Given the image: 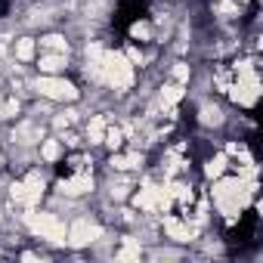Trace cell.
I'll list each match as a JSON object with an SVG mask.
<instances>
[{
	"mask_svg": "<svg viewBox=\"0 0 263 263\" xmlns=\"http://www.w3.org/2000/svg\"><path fill=\"white\" fill-rule=\"evenodd\" d=\"M90 74L96 81H105L115 90H127L134 84V65H130L121 53H102L99 59L90 62Z\"/></svg>",
	"mask_w": 263,
	"mask_h": 263,
	"instance_id": "obj_1",
	"label": "cell"
},
{
	"mask_svg": "<svg viewBox=\"0 0 263 263\" xmlns=\"http://www.w3.org/2000/svg\"><path fill=\"white\" fill-rule=\"evenodd\" d=\"M211 195H214L217 208L232 220L235 214H241V211L248 208V201H251V195H254V183H245L241 177H235V180H220V183L211 189Z\"/></svg>",
	"mask_w": 263,
	"mask_h": 263,
	"instance_id": "obj_2",
	"label": "cell"
},
{
	"mask_svg": "<svg viewBox=\"0 0 263 263\" xmlns=\"http://www.w3.org/2000/svg\"><path fill=\"white\" fill-rule=\"evenodd\" d=\"M25 223L31 226V232H34V235H41V238H47V241H56V245H62V241H65V223H62L56 214L31 211V214L25 217Z\"/></svg>",
	"mask_w": 263,
	"mask_h": 263,
	"instance_id": "obj_3",
	"label": "cell"
},
{
	"mask_svg": "<svg viewBox=\"0 0 263 263\" xmlns=\"http://www.w3.org/2000/svg\"><path fill=\"white\" fill-rule=\"evenodd\" d=\"M229 93H232V99H235L238 105H254L257 96H260V81H257L254 68L238 71V81H235V87H232Z\"/></svg>",
	"mask_w": 263,
	"mask_h": 263,
	"instance_id": "obj_4",
	"label": "cell"
},
{
	"mask_svg": "<svg viewBox=\"0 0 263 263\" xmlns=\"http://www.w3.org/2000/svg\"><path fill=\"white\" fill-rule=\"evenodd\" d=\"M102 235V229H99V223H93V220H74L71 223V229L65 232V241L71 245V248H84V245H90V241H96Z\"/></svg>",
	"mask_w": 263,
	"mask_h": 263,
	"instance_id": "obj_5",
	"label": "cell"
},
{
	"mask_svg": "<svg viewBox=\"0 0 263 263\" xmlns=\"http://www.w3.org/2000/svg\"><path fill=\"white\" fill-rule=\"evenodd\" d=\"M37 90L50 99H78V90L71 81H62V78H53V74H44L37 81Z\"/></svg>",
	"mask_w": 263,
	"mask_h": 263,
	"instance_id": "obj_6",
	"label": "cell"
},
{
	"mask_svg": "<svg viewBox=\"0 0 263 263\" xmlns=\"http://www.w3.org/2000/svg\"><path fill=\"white\" fill-rule=\"evenodd\" d=\"M171 201H174L171 192L161 189V186H146V189H140V195H137V208H143V211H167Z\"/></svg>",
	"mask_w": 263,
	"mask_h": 263,
	"instance_id": "obj_7",
	"label": "cell"
},
{
	"mask_svg": "<svg viewBox=\"0 0 263 263\" xmlns=\"http://www.w3.org/2000/svg\"><path fill=\"white\" fill-rule=\"evenodd\" d=\"M41 192H44V177L41 174H31L25 183H16L13 186V198L22 201V204H28V208H34L41 201Z\"/></svg>",
	"mask_w": 263,
	"mask_h": 263,
	"instance_id": "obj_8",
	"label": "cell"
},
{
	"mask_svg": "<svg viewBox=\"0 0 263 263\" xmlns=\"http://www.w3.org/2000/svg\"><path fill=\"white\" fill-rule=\"evenodd\" d=\"M90 189H93V177L90 174H74V177H68V180L59 183V192L62 195H84Z\"/></svg>",
	"mask_w": 263,
	"mask_h": 263,
	"instance_id": "obj_9",
	"label": "cell"
},
{
	"mask_svg": "<svg viewBox=\"0 0 263 263\" xmlns=\"http://www.w3.org/2000/svg\"><path fill=\"white\" fill-rule=\"evenodd\" d=\"M164 229H167V235L177 238V241H189V238L195 235V229H192L189 223H180L177 217H167V220H164Z\"/></svg>",
	"mask_w": 263,
	"mask_h": 263,
	"instance_id": "obj_10",
	"label": "cell"
},
{
	"mask_svg": "<svg viewBox=\"0 0 263 263\" xmlns=\"http://www.w3.org/2000/svg\"><path fill=\"white\" fill-rule=\"evenodd\" d=\"M65 68V53H56V56H41V71L44 74H56Z\"/></svg>",
	"mask_w": 263,
	"mask_h": 263,
	"instance_id": "obj_11",
	"label": "cell"
},
{
	"mask_svg": "<svg viewBox=\"0 0 263 263\" xmlns=\"http://www.w3.org/2000/svg\"><path fill=\"white\" fill-rule=\"evenodd\" d=\"M87 134H90V143H102V137H105V118H102V115H96V118L90 121Z\"/></svg>",
	"mask_w": 263,
	"mask_h": 263,
	"instance_id": "obj_12",
	"label": "cell"
},
{
	"mask_svg": "<svg viewBox=\"0 0 263 263\" xmlns=\"http://www.w3.org/2000/svg\"><path fill=\"white\" fill-rule=\"evenodd\" d=\"M180 99H183V87H180V84H167V87L161 90V102H164V105H177Z\"/></svg>",
	"mask_w": 263,
	"mask_h": 263,
	"instance_id": "obj_13",
	"label": "cell"
},
{
	"mask_svg": "<svg viewBox=\"0 0 263 263\" xmlns=\"http://www.w3.org/2000/svg\"><path fill=\"white\" fill-rule=\"evenodd\" d=\"M111 167H118V171L140 167V155H115V158H111Z\"/></svg>",
	"mask_w": 263,
	"mask_h": 263,
	"instance_id": "obj_14",
	"label": "cell"
},
{
	"mask_svg": "<svg viewBox=\"0 0 263 263\" xmlns=\"http://www.w3.org/2000/svg\"><path fill=\"white\" fill-rule=\"evenodd\" d=\"M16 56H19L22 62L34 59V41H31V37H22V41L16 44Z\"/></svg>",
	"mask_w": 263,
	"mask_h": 263,
	"instance_id": "obj_15",
	"label": "cell"
},
{
	"mask_svg": "<svg viewBox=\"0 0 263 263\" xmlns=\"http://www.w3.org/2000/svg\"><path fill=\"white\" fill-rule=\"evenodd\" d=\"M220 121H223V111H220L217 105H204V108H201V124H208V127L214 124V127H217Z\"/></svg>",
	"mask_w": 263,
	"mask_h": 263,
	"instance_id": "obj_16",
	"label": "cell"
},
{
	"mask_svg": "<svg viewBox=\"0 0 263 263\" xmlns=\"http://www.w3.org/2000/svg\"><path fill=\"white\" fill-rule=\"evenodd\" d=\"M102 143L108 146V149H121V143H124V134L118 127H105V137H102Z\"/></svg>",
	"mask_w": 263,
	"mask_h": 263,
	"instance_id": "obj_17",
	"label": "cell"
},
{
	"mask_svg": "<svg viewBox=\"0 0 263 263\" xmlns=\"http://www.w3.org/2000/svg\"><path fill=\"white\" fill-rule=\"evenodd\" d=\"M223 171H226V155H214V158L208 161V167H204L208 177H220Z\"/></svg>",
	"mask_w": 263,
	"mask_h": 263,
	"instance_id": "obj_18",
	"label": "cell"
},
{
	"mask_svg": "<svg viewBox=\"0 0 263 263\" xmlns=\"http://www.w3.org/2000/svg\"><path fill=\"white\" fill-rule=\"evenodd\" d=\"M118 257H121V260H137V257H140V245H137L134 238H124V248H121Z\"/></svg>",
	"mask_w": 263,
	"mask_h": 263,
	"instance_id": "obj_19",
	"label": "cell"
},
{
	"mask_svg": "<svg viewBox=\"0 0 263 263\" xmlns=\"http://www.w3.org/2000/svg\"><path fill=\"white\" fill-rule=\"evenodd\" d=\"M47 50H56V53H65L68 50V44H65V37H59V34H47L44 41H41Z\"/></svg>",
	"mask_w": 263,
	"mask_h": 263,
	"instance_id": "obj_20",
	"label": "cell"
},
{
	"mask_svg": "<svg viewBox=\"0 0 263 263\" xmlns=\"http://www.w3.org/2000/svg\"><path fill=\"white\" fill-rule=\"evenodd\" d=\"M41 155H44L47 161H59V155H62V146H59L56 140H47V143H44V149H41Z\"/></svg>",
	"mask_w": 263,
	"mask_h": 263,
	"instance_id": "obj_21",
	"label": "cell"
},
{
	"mask_svg": "<svg viewBox=\"0 0 263 263\" xmlns=\"http://www.w3.org/2000/svg\"><path fill=\"white\" fill-rule=\"evenodd\" d=\"M174 81H189V65H177L174 68Z\"/></svg>",
	"mask_w": 263,
	"mask_h": 263,
	"instance_id": "obj_22",
	"label": "cell"
},
{
	"mask_svg": "<svg viewBox=\"0 0 263 263\" xmlns=\"http://www.w3.org/2000/svg\"><path fill=\"white\" fill-rule=\"evenodd\" d=\"M149 31H152V28H149L146 22H143V25H140V22L134 25V37H149Z\"/></svg>",
	"mask_w": 263,
	"mask_h": 263,
	"instance_id": "obj_23",
	"label": "cell"
}]
</instances>
